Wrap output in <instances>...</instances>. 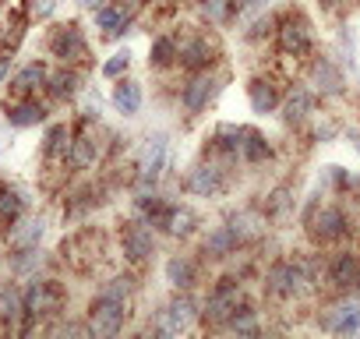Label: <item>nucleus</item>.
<instances>
[{
  "label": "nucleus",
  "instance_id": "nucleus-21",
  "mask_svg": "<svg viewBox=\"0 0 360 339\" xmlns=\"http://www.w3.org/2000/svg\"><path fill=\"white\" fill-rule=\"evenodd\" d=\"M328 279H332V286H339V290L356 286V283H360V258H356V255H339V258L328 265Z\"/></svg>",
  "mask_w": 360,
  "mask_h": 339
},
{
  "label": "nucleus",
  "instance_id": "nucleus-8",
  "mask_svg": "<svg viewBox=\"0 0 360 339\" xmlns=\"http://www.w3.org/2000/svg\"><path fill=\"white\" fill-rule=\"evenodd\" d=\"M269 290L276 297H300L307 290V272L297 262H283L269 272Z\"/></svg>",
  "mask_w": 360,
  "mask_h": 339
},
{
  "label": "nucleus",
  "instance_id": "nucleus-30",
  "mask_svg": "<svg viewBox=\"0 0 360 339\" xmlns=\"http://www.w3.org/2000/svg\"><path fill=\"white\" fill-rule=\"evenodd\" d=\"M233 8H237V0H198L202 18H209L212 25H226L233 18Z\"/></svg>",
  "mask_w": 360,
  "mask_h": 339
},
{
  "label": "nucleus",
  "instance_id": "nucleus-27",
  "mask_svg": "<svg viewBox=\"0 0 360 339\" xmlns=\"http://www.w3.org/2000/svg\"><path fill=\"white\" fill-rule=\"evenodd\" d=\"M113 106H117L124 117H134V113L141 110V85L124 78V82L113 89Z\"/></svg>",
  "mask_w": 360,
  "mask_h": 339
},
{
  "label": "nucleus",
  "instance_id": "nucleus-18",
  "mask_svg": "<svg viewBox=\"0 0 360 339\" xmlns=\"http://www.w3.org/2000/svg\"><path fill=\"white\" fill-rule=\"evenodd\" d=\"M46 78H50V71H46L43 64H25V68L11 78V92H15L18 99H25V96L46 89Z\"/></svg>",
  "mask_w": 360,
  "mask_h": 339
},
{
  "label": "nucleus",
  "instance_id": "nucleus-3",
  "mask_svg": "<svg viewBox=\"0 0 360 339\" xmlns=\"http://www.w3.org/2000/svg\"><path fill=\"white\" fill-rule=\"evenodd\" d=\"M127 321V304L124 297H113V293H99L92 304H89V325L99 332V335H117Z\"/></svg>",
  "mask_w": 360,
  "mask_h": 339
},
{
  "label": "nucleus",
  "instance_id": "nucleus-7",
  "mask_svg": "<svg viewBox=\"0 0 360 339\" xmlns=\"http://www.w3.org/2000/svg\"><path fill=\"white\" fill-rule=\"evenodd\" d=\"M237 304H240V286L237 283H219L212 293H209V300H205V321L209 325H226L230 321V314L237 311Z\"/></svg>",
  "mask_w": 360,
  "mask_h": 339
},
{
  "label": "nucleus",
  "instance_id": "nucleus-20",
  "mask_svg": "<svg viewBox=\"0 0 360 339\" xmlns=\"http://www.w3.org/2000/svg\"><path fill=\"white\" fill-rule=\"evenodd\" d=\"M99 159V141H96V134H75L71 138V148H68V162L75 166V170H89L92 162Z\"/></svg>",
  "mask_w": 360,
  "mask_h": 339
},
{
  "label": "nucleus",
  "instance_id": "nucleus-23",
  "mask_svg": "<svg viewBox=\"0 0 360 339\" xmlns=\"http://www.w3.org/2000/svg\"><path fill=\"white\" fill-rule=\"evenodd\" d=\"M248 103H251L255 113H272L279 106V92H276V85L269 78H255L248 85Z\"/></svg>",
  "mask_w": 360,
  "mask_h": 339
},
{
  "label": "nucleus",
  "instance_id": "nucleus-40",
  "mask_svg": "<svg viewBox=\"0 0 360 339\" xmlns=\"http://www.w3.org/2000/svg\"><path fill=\"white\" fill-rule=\"evenodd\" d=\"M269 25H272L269 18H258V22L251 25V32H248V39H262V36H269Z\"/></svg>",
  "mask_w": 360,
  "mask_h": 339
},
{
  "label": "nucleus",
  "instance_id": "nucleus-6",
  "mask_svg": "<svg viewBox=\"0 0 360 339\" xmlns=\"http://www.w3.org/2000/svg\"><path fill=\"white\" fill-rule=\"evenodd\" d=\"M216 60V43L209 36H191L184 43H176V64L184 71H209V64Z\"/></svg>",
  "mask_w": 360,
  "mask_h": 339
},
{
  "label": "nucleus",
  "instance_id": "nucleus-17",
  "mask_svg": "<svg viewBox=\"0 0 360 339\" xmlns=\"http://www.w3.org/2000/svg\"><path fill=\"white\" fill-rule=\"evenodd\" d=\"M321 325H325L328 332H339V335L360 332V304H339V307H332Z\"/></svg>",
  "mask_w": 360,
  "mask_h": 339
},
{
  "label": "nucleus",
  "instance_id": "nucleus-12",
  "mask_svg": "<svg viewBox=\"0 0 360 339\" xmlns=\"http://www.w3.org/2000/svg\"><path fill=\"white\" fill-rule=\"evenodd\" d=\"M223 184H226V177H223V166L219 162H202V166H195L191 174H188V191L198 195V198L219 195Z\"/></svg>",
  "mask_w": 360,
  "mask_h": 339
},
{
  "label": "nucleus",
  "instance_id": "nucleus-22",
  "mask_svg": "<svg viewBox=\"0 0 360 339\" xmlns=\"http://www.w3.org/2000/svg\"><path fill=\"white\" fill-rule=\"evenodd\" d=\"M195 279H198V265H195L191 258L173 255V258L166 262V283H169V286L188 290V286H195Z\"/></svg>",
  "mask_w": 360,
  "mask_h": 339
},
{
  "label": "nucleus",
  "instance_id": "nucleus-43",
  "mask_svg": "<svg viewBox=\"0 0 360 339\" xmlns=\"http://www.w3.org/2000/svg\"><path fill=\"white\" fill-rule=\"evenodd\" d=\"M321 4H339V0H321Z\"/></svg>",
  "mask_w": 360,
  "mask_h": 339
},
{
  "label": "nucleus",
  "instance_id": "nucleus-32",
  "mask_svg": "<svg viewBox=\"0 0 360 339\" xmlns=\"http://www.w3.org/2000/svg\"><path fill=\"white\" fill-rule=\"evenodd\" d=\"M195 223H198V216H195L191 209H169V223H166V230L176 234V237H188V234L195 230Z\"/></svg>",
  "mask_w": 360,
  "mask_h": 339
},
{
  "label": "nucleus",
  "instance_id": "nucleus-10",
  "mask_svg": "<svg viewBox=\"0 0 360 339\" xmlns=\"http://www.w3.org/2000/svg\"><path fill=\"white\" fill-rule=\"evenodd\" d=\"M124 258L131 262V265H141V262H148L152 258V251H155V237H152V230H148V223H131L127 230H124Z\"/></svg>",
  "mask_w": 360,
  "mask_h": 339
},
{
  "label": "nucleus",
  "instance_id": "nucleus-33",
  "mask_svg": "<svg viewBox=\"0 0 360 339\" xmlns=\"http://www.w3.org/2000/svg\"><path fill=\"white\" fill-rule=\"evenodd\" d=\"M39 237H43V223L39 219H29V223H22V230L11 234V244L15 248H36Z\"/></svg>",
  "mask_w": 360,
  "mask_h": 339
},
{
  "label": "nucleus",
  "instance_id": "nucleus-14",
  "mask_svg": "<svg viewBox=\"0 0 360 339\" xmlns=\"http://www.w3.org/2000/svg\"><path fill=\"white\" fill-rule=\"evenodd\" d=\"M134 8H138V0H131V4H103L96 11V25L103 29V36H120L127 29Z\"/></svg>",
  "mask_w": 360,
  "mask_h": 339
},
{
  "label": "nucleus",
  "instance_id": "nucleus-29",
  "mask_svg": "<svg viewBox=\"0 0 360 339\" xmlns=\"http://www.w3.org/2000/svg\"><path fill=\"white\" fill-rule=\"evenodd\" d=\"M272 155V148H269V141L258 134V131H251V127H244V141H240V159H248V162H265Z\"/></svg>",
  "mask_w": 360,
  "mask_h": 339
},
{
  "label": "nucleus",
  "instance_id": "nucleus-16",
  "mask_svg": "<svg viewBox=\"0 0 360 339\" xmlns=\"http://www.w3.org/2000/svg\"><path fill=\"white\" fill-rule=\"evenodd\" d=\"M46 120V106L39 103V99H18V103H11L8 106V124L11 127H36V124H43Z\"/></svg>",
  "mask_w": 360,
  "mask_h": 339
},
{
  "label": "nucleus",
  "instance_id": "nucleus-4",
  "mask_svg": "<svg viewBox=\"0 0 360 339\" xmlns=\"http://www.w3.org/2000/svg\"><path fill=\"white\" fill-rule=\"evenodd\" d=\"M46 46H50V53H53L57 60H64V64H78V60L89 57V43H85V36H82V29H78L75 22L57 25V29L50 32Z\"/></svg>",
  "mask_w": 360,
  "mask_h": 339
},
{
  "label": "nucleus",
  "instance_id": "nucleus-39",
  "mask_svg": "<svg viewBox=\"0 0 360 339\" xmlns=\"http://www.w3.org/2000/svg\"><path fill=\"white\" fill-rule=\"evenodd\" d=\"M11 60H15V50L4 46V50H0V85H4V78L11 75Z\"/></svg>",
  "mask_w": 360,
  "mask_h": 339
},
{
  "label": "nucleus",
  "instance_id": "nucleus-24",
  "mask_svg": "<svg viewBox=\"0 0 360 339\" xmlns=\"http://www.w3.org/2000/svg\"><path fill=\"white\" fill-rule=\"evenodd\" d=\"M311 110H314V96H311L304 85H297V89L286 96V103H283V120H286V124H300Z\"/></svg>",
  "mask_w": 360,
  "mask_h": 339
},
{
  "label": "nucleus",
  "instance_id": "nucleus-19",
  "mask_svg": "<svg viewBox=\"0 0 360 339\" xmlns=\"http://www.w3.org/2000/svg\"><path fill=\"white\" fill-rule=\"evenodd\" d=\"M78 85H82V75L75 68H60V71H53L46 78V96L57 99V103H64V99L78 96Z\"/></svg>",
  "mask_w": 360,
  "mask_h": 339
},
{
  "label": "nucleus",
  "instance_id": "nucleus-41",
  "mask_svg": "<svg viewBox=\"0 0 360 339\" xmlns=\"http://www.w3.org/2000/svg\"><path fill=\"white\" fill-rule=\"evenodd\" d=\"M237 8H244V11H262L265 0H237Z\"/></svg>",
  "mask_w": 360,
  "mask_h": 339
},
{
  "label": "nucleus",
  "instance_id": "nucleus-13",
  "mask_svg": "<svg viewBox=\"0 0 360 339\" xmlns=\"http://www.w3.org/2000/svg\"><path fill=\"white\" fill-rule=\"evenodd\" d=\"M346 226H349L346 212H342V209H332V205L321 209V212L311 219V234H314L318 244H332V241L346 237Z\"/></svg>",
  "mask_w": 360,
  "mask_h": 339
},
{
  "label": "nucleus",
  "instance_id": "nucleus-36",
  "mask_svg": "<svg viewBox=\"0 0 360 339\" xmlns=\"http://www.w3.org/2000/svg\"><path fill=\"white\" fill-rule=\"evenodd\" d=\"M25 36V18L22 15H11V22H8V36H4V46H18V39Z\"/></svg>",
  "mask_w": 360,
  "mask_h": 339
},
{
  "label": "nucleus",
  "instance_id": "nucleus-9",
  "mask_svg": "<svg viewBox=\"0 0 360 339\" xmlns=\"http://www.w3.org/2000/svg\"><path fill=\"white\" fill-rule=\"evenodd\" d=\"M195 318H198V304H195L191 297H176V300L166 304L162 321H159V332H166V335L188 332V328L195 325Z\"/></svg>",
  "mask_w": 360,
  "mask_h": 339
},
{
  "label": "nucleus",
  "instance_id": "nucleus-26",
  "mask_svg": "<svg viewBox=\"0 0 360 339\" xmlns=\"http://www.w3.org/2000/svg\"><path fill=\"white\" fill-rule=\"evenodd\" d=\"M237 248H240V237H237L230 226H216V230L205 237V255H209V258H230Z\"/></svg>",
  "mask_w": 360,
  "mask_h": 339
},
{
  "label": "nucleus",
  "instance_id": "nucleus-35",
  "mask_svg": "<svg viewBox=\"0 0 360 339\" xmlns=\"http://www.w3.org/2000/svg\"><path fill=\"white\" fill-rule=\"evenodd\" d=\"M127 68H131V53H127V50H117V53L103 64V75H106V78H120Z\"/></svg>",
  "mask_w": 360,
  "mask_h": 339
},
{
  "label": "nucleus",
  "instance_id": "nucleus-15",
  "mask_svg": "<svg viewBox=\"0 0 360 339\" xmlns=\"http://www.w3.org/2000/svg\"><path fill=\"white\" fill-rule=\"evenodd\" d=\"M311 85L321 92V96H342V71L328 60V57H321V60H314V68H311Z\"/></svg>",
  "mask_w": 360,
  "mask_h": 339
},
{
  "label": "nucleus",
  "instance_id": "nucleus-34",
  "mask_svg": "<svg viewBox=\"0 0 360 339\" xmlns=\"http://www.w3.org/2000/svg\"><path fill=\"white\" fill-rule=\"evenodd\" d=\"M233 332H258V321H255V311L248 307V304H237V311L230 314V321H226Z\"/></svg>",
  "mask_w": 360,
  "mask_h": 339
},
{
  "label": "nucleus",
  "instance_id": "nucleus-37",
  "mask_svg": "<svg viewBox=\"0 0 360 339\" xmlns=\"http://www.w3.org/2000/svg\"><path fill=\"white\" fill-rule=\"evenodd\" d=\"M103 290H106V293H113V297H127V293L134 290V279H131V276H117V279H110Z\"/></svg>",
  "mask_w": 360,
  "mask_h": 339
},
{
  "label": "nucleus",
  "instance_id": "nucleus-38",
  "mask_svg": "<svg viewBox=\"0 0 360 339\" xmlns=\"http://www.w3.org/2000/svg\"><path fill=\"white\" fill-rule=\"evenodd\" d=\"M57 11V0H29V18H50Z\"/></svg>",
  "mask_w": 360,
  "mask_h": 339
},
{
  "label": "nucleus",
  "instance_id": "nucleus-28",
  "mask_svg": "<svg viewBox=\"0 0 360 339\" xmlns=\"http://www.w3.org/2000/svg\"><path fill=\"white\" fill-rule=\"evenodd\" d=\"M25 212V198L11 188H0V226H15Z\"/></svg>",
  "mask_w": 360,
  "mask_h": 339
},
{
  "label": "nucleus",
  "instance_id": "nucleus-5",
  "mask_svg": "<svg viewBox=\"0 0 360 339\" xmlns=\"http://www.w3.org/2000/svg\"><path fill=\"white\" fill-rule=\"evenodd\" d=\"M216 92H219V78L209 75V71H198L184 89H180V106H184L188 113H202V110H209Z\"/></svg>",
  "mask_w": 360,
  "mask_h": 339
},
{
  "label": "nucleus",
  "instance_id": "nucleus-11",
  "mask_svg": "<svg viewBox=\"0 0 360 339\" xmlns=\"http://www.w3.org/2000/svg\"><path fill=\"white\" fill-rule=\"evenodd\" d=\"M311 46H314V39H311L307 22L290 18V22H283V25H279V50H283L286 57H307V53H311Z\"/></svg>",
  "mask_w": 360,
  "mask_h": 339
},
{
  "label": "nucleus",
  "instance_id": "nucleus-42",
  "mask_svg": "<svg viewBox=\"0 0 360 339\" xmlns=\"http://www.w3.org/2000/svg\"><path fill=\"white\" fill-rule=\"evenodd\" d=\"M78 4H82V8H89V11H99V8L106 4V0H78Z\"/></svg>",
  "mask_w": 360,
  "mask_h": 339
},
{
  "label": "nucleus",
  "instance_id": "nucleus-31",
  "mask_svg": "<svg viewBox=\"0 0 360 339\" xmlns=\"http://www.w3.org/2000/svg\"><path fill=\"white\" fill-rule=\"evenodd\" d=\"M148 64H152V68H169V64H176V39H173V36H159V39L152 43V50H148Z\"/></svg>",
  "mask_w": 360,
  "mask_h": 339
},
{
  "label": "nucleus",
  "instance_id": "nucleus-1",
  "mask_svg": "<svg viewBox=\"0 0 360 339\" xmlns=\"http://www.w3.org/2000/svg\"><path fill=\"white\" fill-rule=\"evenodd\" d=\"M64 307V290L53 283V279H32L29 290L22 293V318H25V328L46 314H57Z\"/></svg>",
  "mask_w": 360,
  "mask_h": 339
},
{
  "label": "nucleus",
  "instance_id": "nucleus-25",
  "mask_svg": "<svg viewBox=\"0 0 360 339\" xmlns=\"http://www.w3.org/2000/svg\"><path fill=\"white\" fill-rule=\"evenodd\" d=\"M71 127L68 124H53L50 131H46V138H43V155L50 159V162H57V159H68V148H71Z\"/></svg>",
  "mask_w": 360,
  "mask_h": 339
},
{
  "label": "nucleus",
  "instance_id": "nucleus-2",
  "mask_svg": "<svg viewBox=\"0 0 360 339\" xmlns=\"http://www.w3.org/2000/svg\"><path fill=\"white\" fill-rule=\"evenodd\" d=\"M166 162H169V141H166V134H152L138 159V195H145L159 184Z\"/></svg>",
  "mask_w": 360,
  "mask_h": 339
}]
</instances>
